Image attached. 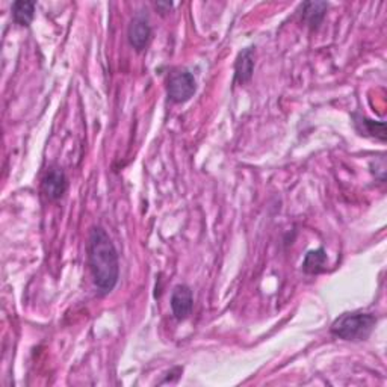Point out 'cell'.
Wrapping results in <instances>:
<instances>
[{"label":"cell","instance_id":"obj_1","mask_svg":"<svg viewBox=\"0 0 387 387\" xmlns=\"http://www.w3.org/2000/svg\"><path fill=\"white\" fill-rule=\"evenodd\" d=\"M88 263L95 287L102 295L111 294L120 275L115 245L102 227H94L88 238Z\"/></svg>","mask_w":387,"mask_h":387},{"label":"cell","instance_id":"obj_2","mask_svg":"<svg viewBox=\"0 0 387 387\" xmlns=\"http://www.w3.org/2000/svg\"><path fill=\"white\" fill-rule=\"evenodd\" d=\"M377 326V318L363 311H347L331 324V333L339 339L359 342L367 340Z\"/></svg>","mask_w":387,"mask_h":387},{"label":"cell","instance_id":"obj_3","mask_svg":"<svg viewBox=\"0 0 387 387\" xmlns=\"http://www.w3.org/2000/svg\"><path fill=\"white\" fill-rule=\"evenodd\" d=\"M196 78H194L192 73L186 70H180L171 74V78L168 81V97L171 102L185 103L196 94Z\"/></svg>","mask_w":387,"mask_h":387},{"label":"cell","instance_id":"obj_4","mask_svg":"<svg viewBox=\"0 0 387 387\" xmlns=\"http://www.w3.org/2000/svg\"><path fill=\"white\" fill-rule=\"evenodd\" d=\"M67 185H69L67 177H66V173L62 171V168L50 167L46 171V176L42 177L41 188H42V194H44L49 200L55 201L64 197V194H66L67 191Z\"/></svg>","mask_w":387,"mask_h":387},{"label":"cell","instance_id":"obj_5","mask_svg":"<svg viewBox=\"0 0 387 387\" xmlns=\"http://www.w3.org/2000/svg\"><path fill=\"white\" fill-rule=\"evenodd\" d=\"M127 38L136 52H143L147 47L150 38H152V28H150L145 16L138 14L131 21V26H129L127 30Z\"/></svg>","mask_w":387,"mask_h":387},{"label":"cell","instance_id":"obj_6","mask_svg":"<svg viewBox=\"0 0 387 387\" xmlns=\"http://www.w3.org/2000/svg\"><path fill=\"white\" fill-rule=\"evenodd\" d=\"M192 290L186 285H179L171 294V310L177 321H185L192 311Z\"/></svg>","mask_w":387,"mask_h":387},{"label":"cell","instance_id":"obj_7","mask_svg":"<svg viewBox=\"0 0 387 387\" xmlns=\"http://www.w3.org/2000/svg\"><path fill=\"white\" fill-rule=\"evenodd\" d=\"M254 47H246L239 52L234 62V82L244 85L251 79L254 70Z\"/></svg>","mask_w":387,"mask_h":387},{"label":"cell","instance_id":"obj_8","mask_svg":"<svg viewBox=\"0 0 387 387\" xmlns=\"http://www.w3.org/2000/svg\"><path fill=\"white\" fill-rule=\"evenodd\" d=\"M354 124H356V129L362 135L386 141V124L383 121H374L367 117L354 115Z\"/></svg>","mask_w":387,"mask_h":387},{"label":"cell","instance_id":"obj_9","mask_svg":"<svg viewBox=\"0 0 387 387\" xmlns=\"http://www.w3.org/2000/svg\"><path fill=\"white\" fill-rule=\"evenodd\" d=\"M328 5L326 2H307L303 5V18L306 20V23L311 28L316 29L321 21L324 20L326 13H327Z\"/></svg>","mask_w":387,"mask_h":387},{"label":"cell","instance_id":"obj_10","mask_svg":"<svg viewBox=\"0 0 387 387\" xmlns=\"http://www.w3.org/2000/svg\"><path fill=\"white\" fill-rule=\"evenodd\" d=\"M326 263H327V254L324 249L311 250L304 257L303 270L307 274H319L326 270Z\"/></svg>","mask_w":387,"mask_h":387},{"label":"cell","instance_id":"obj_11","mask_svg":"<svg viewBox=\"0 0 387 387\" xmlns=\"http://www.w3.org/2000/svg\"><path fill=\"white\" fill-rule=\"evenodd\" d=\"M35 16V4L18 0L13 4V18L20 26H29Z\"/></svg>","mask_w":387,"mask_h":387},{"label":"cell","instance_id":"obj_12","mask_svg":"<svg viewBox=\"0 0 387 387\" xmlns=\"http://www.w3.org/2000/svg\"><path fill=\"white\" fill-rule=\"evenodd\" d=\"M171 6H173V4H162V2H159V4H156V9H162V13H160V14H165V13H168V9H171Z\"/></svg>","mask_w":387,"mask_h":387}]
</instances>
